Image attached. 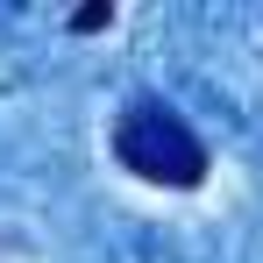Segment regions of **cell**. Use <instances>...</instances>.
Wrapping results in <instances>:
<instances>
[{"label":"cell","instance_id":"1","mask_svg":"<svg viewBox=\"0 0 263 263\" xmlns=\"http://www.w3.org/2000/svg\"><path fill=\"white\" fill-rule=\"evenodd\" d=\"M114 157L149 185H199L206 178V142L185 128V114L164 100H128L121 121H114Z\"/></svg>","mask_w":263,"mask_h":263},{"label":"cell","instance_id":"2","mask_svg":"<svg viewBox=\"0 0 263 263\" xmlns=\"http://www.w3.org/2000/svg\"><path fill=\"white\" fill-rule=\"evenodd\" d=\"M107 22H114V7H107V0H92V7H79V14H71V29H79V36L107 29Z\"/></svg>","mask_w":263,"mask_h":263}]
</instances>
